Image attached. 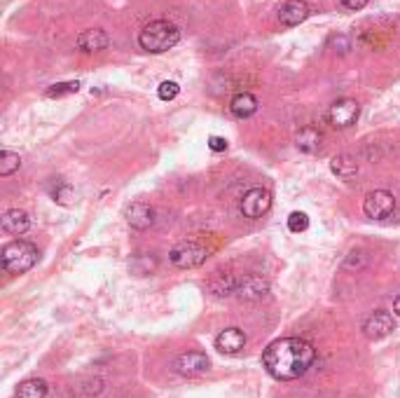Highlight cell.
<instances>
[{"label":"cell","instance_id":"6da1fadb","mask_svg":"<svg viewBox=\"0 0 400 398\" xmlns=\"http://www.w3.org/2000/svg\"><path fill=\"white\" fill-rule=\"evenodd\" d=\"M316 361V349L302 338H283L271 342L262 354V366L274 380H297Z\"/></svg>","mask_w":400,"mask_h":398},{"label":"cell","instance_id":"7a4b0ae2","mask_svg":"<svg viewBox=\"0 0 400 398\" xmlns=\"http://www.w3.org/2000/svg\"><path fill=\"white\" fill-rule=\"evenodd\" d=\"M178 40H181V31H178L176 24H171L167 19L150 21V24L138 33V45L150 54L169 52Z\"/></svg>","mask_w":400,"mask_h":398},{"label":"cell","instance_id":"3957f363","mask_svg":"<svg viewBox=\"0 0 400 398\" xmlns=\"http://www.w3.org/2000/svg\"><path fill=\"white\" fill-rule=\"evenodd\" d=\"M38 248H35L31 241H24V239H14L10 241L3 253H0V260H3V267L5 272L10 274H24L28 272L35 262H38Z\"/></svg>","mask_w":400,"mask_h":398},{"label":"cell","instance_id":"277c9868","mask_svg":"<svg viewBox=\"0 0 400 398\" xmlns=\"http://www.w3.org/2000/svg\"><path fill=\"white\" fill-rule=\"evenodd\" d=\"M206 258H209V251H206L199 241H181V244H176L169 253V260L181 269L199 267Z\"/></svg>","mask_w":400,"mask_h":398},{"label":"cell","instance_id":"5b68a950","mask_svg":"<svg viewBox=\"0 0 400 398\" xmlns=\"http://www.w3.org/2000/svg\"><path fill=\"white\" fill-rule=\"evenodd\" d=\"M361 115V105L354 98H340L328 108V122L335 129H349L351 124H356V120Z\"/></svg>","mask_w":400,"mask_h":398},{"label":"cell","instance_id":"8992f818","mask_svg":"<svg viewBox=\"0 0 400 398\" xmlns=\"http://www.w3.org/2000/svg\"><path fill=\"white\" fill-rule=\"evenodd\" d=\"M363 211H366L368 218L384 220L396 211V199L389 190H373L363 202Z\"/></svg>","mask_w":400,"mask_h":398},{"label":"cell","instance_id":"52a82bcc","mask_svg":"<svg viewBox=\"0 0 400 398\" xmlns=\"http://www.w3.org/2000/svg\"><path fill=\"white\" fill-rule=\"evenodd\" d=\"M271 206V195L265 188H253L248 190L241 199V213L246 218H262Z\"/></svg>","mask_w":400,"mask_h":398},{"label":"cell","instance_id":"ba28073f","mask_svg":"<svg viewBox=\"0 0 400 398\" xmlns=\"http://www.w3.org/2000/svg\"><path fill=\"white\" fill-rule=\"evenodd\" d=\"M394 328H396L394 316H391V312H384V309L373 312V314L366 319V323H363V333H366L368 340L387 338V335L394 333Z\"/></svg>","mask_w":400,"mask_h":398},{"label":"cell","instance_id":"9c48e42d","mask_svg":"<svg viewBox=\"0 0 400 398\" xmlns=\"http://www.w3.org/2000/svg\"><path fill=\"white\" fill-rule=\"evenodd\" d=\"M174 368H176V373L188 375V378H195V375H202V373L209 371L211 361L202 352H185L174 361Z\"/></svg>","mask_w":400,"mask_h":398},{"label":"cell","instance_id":"30bf717a","mask_svg":"<svg viewBox=\"0 0 400 398\" xmlns=\"http://www.w3.org/2000/svg\"><path fill=\"white\" fill-rule=\"evenodd\" d=\"M267 293H269V283L258 274H246L237 283V295L244 297V300H262Z\"/></svg>","mask_w":400,"mask_h":398},{"label":"cell","instance_id":"8fae6325","mask_svg":"<svg viewBox=\"0 0 400 398\" xmlns=\"http://www.w3.org/2000/svg\"><path fill=\"white\" fill-rule=\"evenodd\" d=\"M311 14V7L304 0H288L285 5L278 7V21L283 26H299Z\"/></svg>","mask_w":400,"mask_h":398},{"label":"cell","instance_id":"7c38bea8","mask_svg":"<svg viewBox=\"0 0 400 398\" xmlns=\"http://www.w3.org/2000/svg\"><path fill=\"white\" fill-rule=\"evenodd\" d=\"M244 347H246V335H244V330H239V328H225L216 338V349L220 354H227V357L239 354Z\"/></svg>","mask_w":400,"mask_h":398},{"label":"cell","instance_id":"4fadbf2b","mask_svg":"<svg viewBox=\"0 0 400 398\" xmlns=\"http://www.w3.org/2000/svg\"><path fill=\"white\" fill-rule=\"evenodd\" d=\"M127 223L134 230H148V227L155 225V209L146 202H136L127 209Z\"/></svg>","mask_w":400,"mask_h":398},{"label":"cell","instance_id":"5bb4252c","mask_svg":"<svg viewBox=\"0 0 400 398\" xmlns=\"http://www.w3.org/2000/svg\"><path fill=\"white\" fill-rule=\"evenodd\" d=\"M108 45H110V38H108V33L101 31V28H89V31H82L77 35V47L87 54L103 52Z\"/></svg>","mask_w":400,"mask_h":398},{"label":"cell","instance_id":"9a60e30c","mask_svg":"<svg viewBox=\"0 0 400 398\" xmlns=\"http://www.w3.org/2000/svg\"><path fill=\"white\" fill-rule=\"evenodd\" d=\"M321 143H323V134H321L316 127H304V129L297 131L295 136V146L299 153L304 155H314L321 150Z\"/></svg>","mask_w":400,"mask_h":398},{"label":"cell","instance_id":"2e32d148","mask_svg":"<svg viewBox=\"0 0 400 398\" xmlns=\"http://www.w3.org/2000/svg\"><path fill=\"white\" fill-rule=\"evenodd\" d=\"M230 110H232L234 117L246 120V117H251L258 113V98H255L253 94H248V91H239V94L232 96Z\"/></svg>","mask_w":400,"mask_h":398},{"label":"cell","instance_id":"e0dca14e","mask_svg":"<svg viewBox=\"0 0 400 398\" xmlns=\"http://www.w3.org/2000/svg\"><path fill=\"white\" fill-rule=\"evenodd\" d=\"M0 225H3V230L7 234H24L28 227H31V220H28V216L24 211H19V209H10V211H5V216L0 218Z\"/></svg>","mask_w":400,"mask_h":398},{"label":"cell","instance_id":"ac0fdd59","mask_svg":"<svg viewBox=\"0 0 400 398\" xmlns=\"http://www.w3.org/2000/svg\"><path fill=\"white\" fill-rule=\"evenodd\" d=\"M330 169L342 181H351L354 176L359 174V162H356V158H351V155H337V158L330 160Z\"/></svg>","mask_w":400,"mask_h":398},{"label":"cell","instance_id":"d6986e66","mask_svg":"<svg viewBox=\"0 0 400 398\" xmlns=\"http://www.w3.org/2000/svg\"><path fill=\"white\" fill-rule=\"evenodd\" d=\"M237 283H239L237 276H232V274H218V276H213V279H211L209 288H211L218 297H227V295H237Z\"/></svg>","mask_w":400,"mask_h":398},{"label":"cell","instance_id":"ffe728a7","mask_svg":"<svg viewBox=\"0 0 400 398\" xmlns=\"http://www.w3.org/2000/svg\"><path fill=\"white\" fill-rule=\"evenodd\" d=\"M47 382L45 380H26L17 389V398H45Z\"/></svg>","mask_w":400,"mask_h":398},{"label":"cell","instance_id":"44dd1931","mask_svg":"<svg viewBox=\"0 0 400 398\" xmlns=\"http://www.w3.org/2000/svg\"><path fill=\"white\" fill-rule=\"evenodd\" d=\"M49 195H52L54 202L61 206H70L73 204V197H75L73 188H70L66 181H54V188L49 190Z\"/></svg>","mask_w":400,"mask_h":398},{"label":"cell","instance_id":"7402d4cb","mask_svg":"<svg viewBox=\"0 0 400 398\" xmlns=\"http://www.w3.org/2000/svg\"><path fill=\"white\" fill-rule=\"evenodd\" d=\"M21 167V158L12 150L0 153V176H12Z\"/></svg>","mask_w":400,"mask_h":398},{"label":"cell","instance_id":"603a6c76","mask_svg":"<svg viewBox=\"0 0 400 398\" xmlns=\"http://www.w3.org/2000/svg\"><path fill=\"white\" fill-rule=\"evenodd\" d=\"M77 89H80V82H77V80H70V82H56V84H52V87L47 89V96L59 98V96H66V94H75Z\"/></svg>","mask_w":400,"mask_h":398},{"label":"cell","instance_id":"cb8c5ba5","mask_svg":"<svg viewBox=\"0 0 400 398\" xmlns=\"http://www.w3.org/2000/svg\"><path fill=\"white\" fill-rule=\"evenodd\" d=\"M309 227V216L304 211H292L288 216V230L290 232H304Z\"/></svg>","mask_w":400,"mask_h":398},{"label":"cell","instance_id":"d4e9b609","mask_svg":"<svg viewBox=\"0 0 400 398\" xmlns=\"http://www.w3.org/2000/svg\"><path fill=\"white\" fill-rule=\"evenodd\" d=\"M178 91H181V84L174 82V80H164L160 84V89H157V94H160L162 101H174L178 96Z\"/></svg>","mask_w":400,"mask_h":398},{"label":"cell","instance_id":"484cf974","mask_svg":"<svg viewBox=\"0 0 400 398\" xmlns=\"http://www.w3.org/2000/svg\"><path fill=\"white\" fill-rule=\"evenodd\" d=\"M330 47H335V52L347 54L349 49H351V40H349L347 35H333V38H330Z\"/></svg>","mask_w":400,"mask_h":398},{"label":"cell","instance_id":"4316f807","mask_svg":"<svg viewBox=\"0 0 400 398\" xmlns=\"http://www.w3.org/2000/svg\"><path fill=\"white\" fill-rule=\"evenodd\" d=\"M209 148L213 153H225L227 150V141L223 136H211L209 139Z\"/></svg>","mask_w":400,"mask_h":398},{"label":"cell","instance_id":"83f0119b","mask_svg":"<svg viewBox=\"0 0 400 398\" xmlns=\"http://www.w3.org/2000/svg\"><path fill=\"white\" fill-rule=\"evenodd\" d=\"M342 5L347 7V10H351V12H359V10H363V7L368 5V0H340Z\"/></svg>","mask_w":400,"mask_h":398},{"label":"cell","instance_id":"f1b7e54d","mask_svg":"<svg viewBox=\"0 0 400 398\" xmlns=\"http://www.w3.org/2000/svg\"><path fill=\"white\" fill-rule=\"evenodd\" d=\"M394 312H396V314L400 316V295H398L396 300H394Z\"/></svg>","mask_w":400,"mask_h":398}]
</instances>
